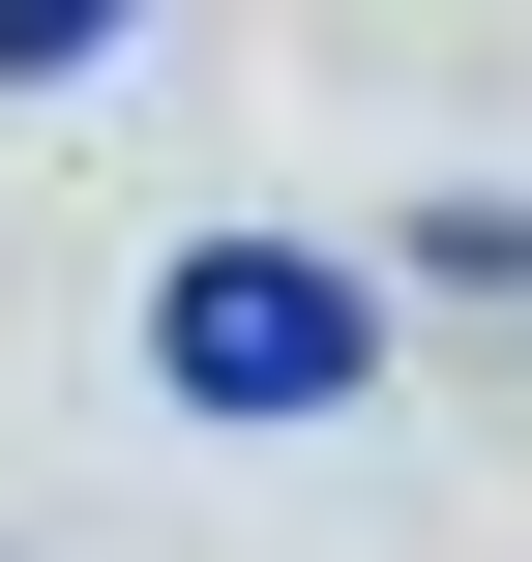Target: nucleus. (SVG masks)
I'll use <instances>...</instances> for the list:
<instances>
[{
    "instance_id": "f03ea898",
    "label": "nucleus",
    "mask_w": 532,
    "mask_h": 562,
    "mask_svg": "<svg viewBox=\"0 0 532 562\" xmlns=\"http://www.w3.org/2000/svg\"><path fill=\"white\" fill-rule=\"evenodd\" d=\"M118 30H148V0H0V89H89Z\"/></svg>"
},
{
    "instance_id": "f257e3e1",
    "label": "nucleus",
    "mask_w": 532,
    "mask_h": 562,
    "mask_svg": "<svg viewBox=\"0 0 532 562\" xmlns=\"http://www.w3.org/2000/svg\"><path fill=\"white\" fill-rule=\"evenodd\" d=\"M148 385L178 415H355L385 385V296L326 237H207V267H148Z\"/></svg>"
},
{
    "instance_id": "7ed1b4c3",
    "label": "nucleus",
    "mask_w": 532,
    "mask_h": 562,
    "mask_svg": "<svg viewBox=\"0 0 532 562\" xmlns=\"http://www.w3.org/2000/svg\"><path fill=\"white\" fill-rule=\"evenodd\" d=\"M444 267H474V296H532V207H444Z\"/></svg>"
}]
</instances>
